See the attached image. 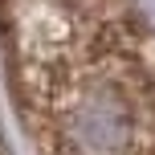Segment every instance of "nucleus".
I'll return each mask as SVG.
<instances>
[{
    "mask_svg": "<svg viewBox=\"0 0 155 155\" xmlns=\"http://www.w3.org/2000/svg\"><path fill=\"white\" fill-rule=\"evenodd\" d=\"M0 155H12V151H8V139H4V131H0Z\"/></svg>",
    "mask_w": 155,
    "mask_h": 155,
    "instance_id": "obj_2",
    "label": "nucleus"
},
{
    "mask_svg": "<svg viewBox=\"0 0 155 155\" xmlns=\"http://www.w3.org/2000/svg\"><path fill=\"white\" fill-rule=\"evenodd\" d=\"M0 57L37 155H155V21L139 0H0Z\"/></svg>",
    "mask_w": 155,
    "mask_h": 155,
    "instance_id": "obj_1",
    "label": "nucleus"
}]
</instances>
